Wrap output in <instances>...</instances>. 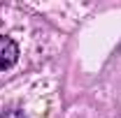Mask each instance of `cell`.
Segmentation results:
<instances>
[{
	"mask_svg": "<svg viewBox=\"0 0 121 118\" xmlns=\"http://www.w3.org/2000/svg\"><path fill=\"white\" fill-rule=\"evenodd\" d=\"M16 60H19V46H16V42L0 35V72L12 67Z\"/></svg>",
	"mask_w": 121,
	"mask_h": 118,
	"instance_id": "6da1fadb",
	"label": "cell"
},
{
	"mask_svg": "<svg viewBox=\"0 0 121 118\" xmlns=\"http://www.w3.org/2000/svg\"><path fill=\"white\" fill-rule=\"evenodd\" d=\"M2 118H23V114L21 111H9V114H5Z\"/></svg>",
	"mask_w": 121,
	"mask_h": 118,
	"instance_id": "7a4b0ae2",
	"label": "cell"
}]
</instances>
